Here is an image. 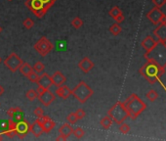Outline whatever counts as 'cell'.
<instances>
[{
    "instance_id": "cell-16",
    "label": "cell",
    "mask_w": 166,
    "mask_h": 141,
    "mask_svg": "<svg viewBox=\"0 0 166 141\" xmlns=\"http://www.w3.org/2000/svg\"><path fill=\"white\" fill-rule=\"evenodd\" d=\"M156 42H157V40L155 37L149 35V36H147L146 38H144L143 40H142L141 46L143 47V49H145L146 52H148V51H149L151 49H152L153 47H155V45L156 44Z\"/></svg>"
},
{
    "instance_id": "cell-32",
    "label": "cell",
    "mask_w": 166,
    "mask_h": 141,
    "mask_svg": "<svg viewBox=\"0 0 166 141\" xmlns=\"http://www.w3.org/2000/svg\"><path fill=\"white\" fill-rule=\"evenodd\" d=\"M23 26L25 27L26 30H30V29H32V27H33L34 22L30 18H26L25 21L23 22Z\"/></svg>"
},
{
    "instance_id": "cell-36",
    "label": "cell",
    "mask_w": 166,
    "mask_h": 141,
    "mask_svg": "<svg viewBox=\"0 0 166 141\" xmlns=\"http://www.w3.org/2000/svg\"><path fill=\"white\" fill-rule=\"evenodd\" d=\"M152 4L155 7L161 8V7L164 6L166 4V0H152Z\"/></svg>"
},
{
    "instance_id": "cell-45",
    "label": "cell",
    "mask_w": 166,
    "mask_h": 141,
    "mask_svg": "<svg viewBox=\"0 0 166 141\" xmlns=\"http://www.w3.org/2000/svg\"><path fill=\"white\" fill-rule=\"evenodd\" d=\"M8 1H12V0H8Z\"/></svg>"
},
{
    "instance_id": "cell-12",
    "label": "cell",
    "mask_w": 166,
    "mask_h": 141,
    "mask_svg": "<svg viewBox=\"0 0 166 141\" xmlns=\"http://www.w3.org/2000/svg\"><path fill=\"white\" fill-rule=\"evenodd\" d=\"M157 41L166 42V24H159L158 27L153 30Z\"/></svg>"
},
{
    "instance_id": "cell-24",
    "label": "cell",
    "mask_w": 166,
    "mask_h": 141,
    "mask_svg": "<svg viewBox=\"0 0 166 141\" xmlns=\"http://www.w3.org/2000/svg\"><path fill=\"white\" fill-rule=\"evenodd\" d=\"M109 33H112V35H114V36H116V35H118V34H119V33H121L122 29H121V27L119 26V24L114 23L113 25H112V26L109 27Z\"/></svg>"
},
{
    "instance_id": "cell-3",
    "label": "cell",
    "mask_w": 166,
    "mask_h": 141,
    "mask_svg": "<svg viewBox=\"0 0 166 141\" xmlns=\"http://www.w3.org/2000/svg\"><path fill=\"white\" fill-rule=\"evenodd\" d=\"M139 73L149 82V83H155L156 81L160 82L159 77L161 76H163L165 70H161L158 66H156L155 64H153V63L147 62L139 70Z\"/></svg>"
},
{
    "instance_id": "cell-10",
    "label": "cell",
    "mask_w": 166,
    "mask_h": 141,
    "mask_svg": "<svg viewBox=\"0 0 166 141\" xmlns=\"http://www.w3.org/2000/svg\"><path fill=\"white\" fill-rule=\"evenodd\" d=\"M38 99L40 101L42 105H44L45 107H48L53 103L56 99V95H54L53 92H51L49 89H45L40 95H38Z\"/></svg>"
},
{
    "instance_id": "cell-30",
    "label": "cell",
    "mask_w": 166,
    "mask_h": 141,
    "mask_svg": "<svg viewBox=\"0 0 166 141\" xmlns=\"http://www.w3.org/2000/svg\"><path fill=\"white\" fill-rule=\"evenodd\" d=\"M72 134L76 137V138H78V139H80V138H82L83 136H84V134H85V132H84V130L81 128V127H76L75 129H73V132H72Z\"/></svg>"
},
{
    "instance_id": "cell-28",
    "label": "cell",
    "mask_w": 166,
    "mask_h": 141,
    "mask_svg": "<svg viewBox=\"0 0 166 141\" xmlns=\"http://www.w3.org/2000/svg\"><path fill=\"white\" fill-rule=\"evenodd\" d=\"M147 95V98L149 100V101H152V102H153V101H155L157 98H158V93H157L155 90H153V89H151L146 94Z\"/></svg>"
},
{
    "instance_id": "cell-20",
    "label": "cell",
    "mask_w": 166,
    "mask_h": 141,
    "mask_svg": "<svg viewBox=\"0 0 166 141\" xmlns=\"http://www.w3.org/2000/svg\"><path fill=\"white\" fill-rule=\"evenodd\" d=\"M15 124L16 121L13 120H4V121H0V132H4L6 130H9V129L15 128Z\"/></svg>"
},
{
    "instance_id": "cell-34",
    "label": "cell",
    "mask_w": 166,
    "mask_h": 141,
    "mask_svg": "<svg viewBox=\"0 0 166 141\" xmlns=\"http://www.w3.org/2000/svg\"><path fill=\"white\" fill-rule=\"evenodd\" d=\"M119 131L121 133H123V134H127V133L130 131V127L127 124L122 123L119 124Z\"/></svg>"
},
{
    "instance_id": "cell-7",
    "label": "cell",
    "mask_w": 166,
    "mask_h": 141,
    "mask_svg": "<svg viewBox=\"0 0 166 141\" xmlns=\"http://www.w3.org/2000/svg\"><path fill=\"white\" fill-rule=\"evenodd\" d=\"M23 60L17 53L12 52L7 56V58L4 60V65L7 69H9L12 73H16L19 70L20 66L22 65Z\"/></svg>"
},
{
    "instance_id": "cell-15",
    "label": "cell",
    "mask_w": 166,
    "mask_h": 141,
    "mask_svg": "<svg viewBox=\"0 0 166 141\" xmlns=\"http://www.w3.org/2000/svg\"><path fill=\"white\" fill-rule=\"evenodd\" d=\"M7 115L10 116L12 119H14L16 121H21L23 119V110L19 107H14V108L8 109Z\"/></svg>"
},
{
    "instance_id": "cell-4",
    "label": "cell",
    "mask_w": 166,
    "mask_h": 141,
    "mask_svg": "<svg viewBox=\"0 0 166 141\" xmlns=\"http://www.w3.org/2000/svg\"><path fill=\"white\" fill-rule=\"evenodd\" d=\"M108 116L112 118V120L117 124L124 123V121L128 118V113H127V110H126L123 102H116V103L109 110Z\"/></svg>"
},
{
    "instance_id": "cell-23",
    "label": "cell",
    "mask_w": 166,
    "mask_h": 141,
    "mask_svg": "<svg viewBox=\"0 0 166 141\" xmlns=\"http://www.w3.org/2000/svg\"><path fill=\"white\" fill-rule=\"evenodd\" d=\"M112 123L113 121L112 120V118L109 116H106V117H104L103 119L100 121V124L101 127L104 128V129H109L110 128V127L112 125Z\"/></svg>"
},
{
    "instance_id": "cell-33",
    "label": "cell",
    "mask_w": 166,
    "mask_h": 141,
    "mask_svg": "<svg viewBox=\"0 0 166 141\" xmlns=\"http://www.w3.org/2000/svg\"><path fill=\"white\" fill-rule=\"evenodd\" d=\"M27 78H29V80L31 81V82H34V83H36L37 80H38V78H39V74L36 73V72H34V70H32L29 76L26 77Z\"/></svg>"
},
{
    "instance_id": "cell-37",
    "label": "cell",
    "mask_w": 166,
    "mask_h": 141,
    "mask_svg": "<svg viewBox=\"0 0 166 141\" xmlns=\"http://www.w3.org/2000/svg\"><path fill=\"white\" fill-rule=\"evenodd\" d=\"M74 113H75V115L78 118V120H82L83 118L85 117V112H84V110L83 109H77Z\"/></svg>"
},
{
    "instance_id": "cell-19",
    "label": "cell",
    "mask_w": 166,
    "mask_h": 141,
    "mask_svg": "<svg viewBox=\"0 0 166 141\" xmlns=\"http://www.w3.org/2000/svg\"><path fill=\"white\" fill-rule=\"evenodd\" d=\"M72 132H73V128L70 124H64L61 125L60 128H59V133L64 135L66 138H69V137L72 134Z\"/></svg>"
},
{
    "instance_id": "cell-43",
    "label": "cell",
    "mask_w": 166,
    "mask_h": 141,
    "mask_svg": "<svg viewBox=\"0 0 166 141\" xmlns=\"http://www.w3.org/2000/svg\"><path fill=\"white\" fill-rule=\"evenodd\" d=\"M2 30H3V29H2V27H0V33H2Z\"/></svg>"
},
{
    "instance_id": "cell-1",
    "label": "cell",
    "mask_w": 166,
    "mask_h": 141,
    "mask_svg": "<svg viewBox=\"0 0 166 141\" xmlns=\"http://www.w3.org/2000/svg\"><path fill=\"white\" fill-rule=\"evenodd\" d=\"M147 62H151L158 66L161 70H165L166 68V43L157 41L152 49L144 55Z\"/></svg>"
},
{
    "instance_id": "cell-5",
    "label": "cell",
    "mask_w": 166,
    "mask_h": 141,
    "mask_svg": "<svg viewBox=\"0 0 166 141\" xmlns=\"http://www.w3.org/2000/svg\"><path fill=\"white\" fill-rule=\"evenodd\" d=\"M93 93H94L93 89L83 80L80 81L79 83L72 90V94L81 104H84L85 102L93 95Z\"/></svg>"
},
{
    "instance_id": "cell-25",
    "label": "cell",
    "mask_w": 166,
    "mask_h": 141,
    "mask_svg": "<svg viewBox=\"0 0 166 141\" xmlns=\"http://www.w3.org/2000/svg\"><path fill=\"white\" fill-rule=\"evenodd\" d=\"M120 14H122V11H121V9L118 6H114V7H112V9L109 10V15L112 17V19H114L115 17H117L118 15H120Z\"/></svg>"
},
{
    "instance_id": "cell-22",
    "label": "cell",
    "mask_w": 166,
    "mask_h": 141,
    "mask_svg": "<svg viewBox=\"0 0 166 141\" xmlns=\"http://www.w3.org/2000/svg\"><path fill=\"white\" fill-rule=\"evenodd\" d=\"M55 125H56V124H55V121L52 120V119H50V118H48L44 123L42 124V127H43V130H44V132L46 133H48L50 132L52 129L55 127Z\"/></svg>"
},
{
    "instance_id": "cell-39",
    "label": "cell",
    "mask_w": 166,
    "mask_h": 141,
    "mask_svg": "<svg viewBox=\"0 0 166 141\" xmlns=\"http://www.w3.org/2000/svg\"><path fill=\"white\" fill-rule=\"evenodd\" d=\"M35 90H36L37 95H40V94H41L43 91H44V90H45V88H43V87H41V86H39V85H38V87H37L36 89H35Z\"/></svg>"
},
{
    "instance_id": "cell-8",
    "label": "cell",
    "mask_w": 166,
    "mask_h": 141,
    "mask_svg": "<svg viewBox=\"0 0 166 141\" xmlns=\"http://www.w3.org/2000/svg\"><path fill=\"white\" fill-rule=\"evenodd\" d=\"M15 130L17 133V136L20 139H23L27 133L30 131V124L27 121L23 119L21 121H16L15 124Z\"/></svg>"
},
{
    "instance_id": "cell-44",
    "label": "cell",
    "mask_w": 166,
    "mask_h": 141,
    "mask_svg": "<svg viewBox=\"0 0 166 141\" xmlns=\"http://www.w3.org/2000/svg\"><path fill=\"white\" fill-rule=\"evenodd\" d=\"M2 62V59H1V57H0V63H1Z\"/></svg>"
},
{
    "instance_id": "cell-27",
    "label": "cell",
    "mask_w": 166,
    "mask_h": 141,
    "mask_svg": "<svg viewBox=\"0 0 166 141\" xmlns=\"http://www.w3.org/2000/svg\"><path fill=\"white\" fill-rule=\"evenodd\" d=\"M32 69H33L34 72H36L37 74H39V73H43V72H44L45 66H44V64H43L42 62L38 61V62H36V63L34 64V66H33Z\"/></svg>"
},
{
    "instance_id": "cell-9",
    "label": "cell",
    "mask_w": 166,
    "mask_h": 141,
    "mask_svg": "<svg viewBox=\"0 0 166 141\" xmlns=\"http://www.w3.org/2000/svg\"><path fill=\"white\" fill-rule=\"evenodd\" d=\"M163 14L164 13L160 10V8L155 6L147 14V18L153 24V25H159L160 21H161V18H162Z\"/></svg>"
},
{
    "instance_id": "cell-14",
    "label": "cell",
    "mask_w": 166,
    "mask_h": 141,
    "mask_svg": "<svg viewBox=\"0 0 166 141\" xmlns=\"http://www.w3.org/2000/svg\"><path fill=\"white\" fill-rule=\"evenodd\" d=\"M51 80H52L53 85L58 87V86L65 83V82L66 81V76H64V74L60 72V70H57V72H55L52 76H51Z\"/></svg>"
},
{
    "instance_id": "cell-2",
    "label": "cell",
    "mask_w": 166,
    "mask_h": 141,
    "mask_svg": "<svg viewBox=\"0 0 166 141\" xmlns=\"http://www.w3.org/2000/svg\"><path fill=\"white\" fill-rule=\"evenodd\" d=\"M123 103L127 110L128 118L132 120L137 119L147 108V105L144 103V101L135 93L131 94Z\"/></svg>"
},
{
    "instance_id": "cell-17",
    "label": "cell",
    "mask_w": 166,
    "mask_h": 141,
    "mask_svg": "<svg viewBox=\"0 0 166 141\" xmlns=\"http://www.w3.org/2000/svg\"><path fill=\"white\" fill-rule=\"evenodd\" d=\"M56 94L60 98H62V99L66 100V99H68L70 95H72V90L69 89V86L62 84L60 86H58V88L56 90Z\"/></svg>"
},
{
    "instance_id": "cell-38",
    "label": "cell",
    "mask_w": 166,
    "mask_h": 141,
    "mask_svg": "<svg viewBox=\"0 0 166 141\" xmlns=\"http://www.w3.org/2000/svg\"><path fill=\"white\" fill-rule=\"evenodd\" d=\"M114 21H115V23H117V24H120V23H122L124 21V16H123V14H120V15H118L117 17H115L113 19Z\"/></svg>"
},
{
    "instance_id": "cell-35",
    "label": "cell",
    "mask_w": 166,
    "mask_h": 141,
    "mask_svg": "<svg viewBox=\"0 0 166 141\" xmlns=\"http://www.w3.org/2000/svg\"><path fill=\"white\" fill-rule=\"evenodd\" d=\"M34 115L36 116L37 118H40L42 116H44V110H43L41 107H37V108H35L34 110Z\"/></svg>"
},
{
    "instance_id": "cell-11",
    "label": "cell",
    "mask_w": 166,
    "mask_h": 141,
    "mask_svg": "<svg viewBox=\"0 0 166 141\" xmlns=\"http://www.w3.org/2000/svg\"><path fill=\"white\" fill-rule=\"evenodd\" d=\"M36 83L39 86H41V87L45 88V89H49L51 86L53 85L52 80H51V76H49L47 73H43L41 76L39 77Z\"/></svg>"
},
{
    "instance_id": "cell-18",
    "label": "cell",
    "mask_w": 166,
    "mask_h": 141,
    "mask_svg": "<svg viewBox=\"0 0 166 141\" xmlns=\"http://www.w3.org/2000/svg\"><path fill=\"white\" fill-rule=\"evenodd\" d=\"M30 132L32 133L34 137L38 138L39 136L42 135L44 133V130H43V127H42V124H40L37 120H35V121L30 124Z\"/></svg>"
},
{
    "instance_id": "cell-26",
    "label": "cell",
    "mask_w": 166,
    "mask_h": 141,
    "mask_svg": "<svg viewBox=\"0 0 166 141\" xmlns=\"http://www.w3.org/2000/svg\"><path fill=\"white\" fill-rule=\"evenodd\" d=\"M37 96L38 95H37L36 90H35V89H29V90H27L26 93V97L29 101H34L37 98Z\"/></svg>"
},
{
    "instance_id": "cell-40",
    "label": "cell",
    "mask_w": 166,
    "mask_h": 141,
    "mask_svg": "<svg viewBox=\"0 0 166 141\" xmlns=\"http://www.w3.org/2000/svg\"><path fill=\"white\" fill-rule=\"evenodd\" d=\"M66 139H68V138H66V137H65L64 135H62V134H60V135H59L58 137H57V138H56V140H66Z\"/></svg>"
},
{
    "instance_id": "cell-42",
    "label": "cell",
    "mask_w": 166,
    "mask_h": 141,
    "mask_svg": "<svg viewBox=\"0 0 166 141\" xmlns=\"http://www.w3.org/2000/svg\"><path fill=\"white\" fill-rule=\"evenodd\" d=\"M4 91H5V90H4V87H3V86H2L1 84H0V96L3 95Z\"/></svg>"
},
{
    "instance_id": "cell-31",
    "label": "cell",
    "mask_w": 166,
    "mask_h": 141,
    "mask_svg": "<svg viewBox=\"0 0 166 141\" xmlns=\"http://www.w3.org/2000/svg\"><path fill=\"white\" fill-rule=\"evenodd\" d=\"M66 121H68L69 124H74L78 121V118L76 117L75 113H70V114H69V116L66 117Z\"/></svg>"
},
{
    "instance_id": "cell-29",
    "label": "cell",
    "mask_w": 166,
    "mask_h": 141,
    "mask_svg": "<svg viewBox=\"0 0 166 141\" xmlns=\"http://www.w3.org/2000/svg\"><path fill=\"white\" fill-rule=\"evenodd\" d=\"M72 26L74 27V29H80V27L83 26V21L79 18V17H75L72 21Z\"/></svg>"
},
{
    "instance_id": "cell-21",
    "label": "cell",
    "mask_w": 166,
    "mask_h": 141,
    "mask_svg": "<svg viewBox=\"0 0 166 141\" xmlns=\"http://www.w3.org/2000/svg\"><path fill=\"white\" fill-rule=\"evenodd\" d=\"M19 70H20V73H21L23 76H25V77H27L29 74L32 72L33 69H32V67H31L29 63H22V65L20 66V68H19Z\"/></svg>"
},
{
    "instance_id": "cell-13",
    "label": "cell",
    "mask_w": 166,
    "mask_h": 141,
    "mask_svg": "<svg viewBox=\"0 0 166 141\" xmlns=\"http://www.w3.org/2000/svg\"><path fill=\"white\" fill-rule=\"evenodd\" d=\"M95 64L90 60L88 57H84L82 60L78 63V68H79L83 73H89L91 70L94 68Z\"/></svg>"
},
{
    "instance_id": "cell-41",
    "label": "cell",
    "mask_w": 166,
    "mask_h": 141,
    "mask_svg": "<svg viewBox=\"0 0 166 141\" xmlns=\"http://www.w3.org/2000/svg\"><path fill=\"white\" fill-rule=\"evenodd\" d=\"M160 24H166V15H165V14H163L162 18H161Z\"/></svg>"
},
{
    "instance_id": "cell-6",
    "label": "cell",
    "mask_w": 166,
    "mask_h": 141,
    "mask_svg": "<svg viewBox=\"0 0 166 141\" xmlns=\"http://www.w3.org/2000/svg\"><path fill=\"white\" fill-rule=\"evenodd\" d=\"M33 48L41 57H45L54 49V45L46 36H42L35 42Z\"/></svg>"
}]
</instances>
